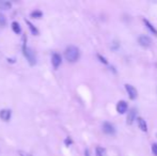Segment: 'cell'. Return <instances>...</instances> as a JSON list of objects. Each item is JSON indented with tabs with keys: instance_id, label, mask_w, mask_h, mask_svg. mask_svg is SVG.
<instances>
[{
	"instance_id": "6da1fadb",
	"label": "cell",
	"mask_w": 157,
	"mask_h": 156,
	"mask_svg": "<svg viewBox=\"0 0 157 156\" xmlns=\"http://www.w3.org/2000/svg\"><path fill=\"white\" fill-rule=\"evenodd\" d=\"M64 56H65V59L68 62H76L79 59L80 52H79V49L76 46H68L65 49Z\"/></svg>"
},
{
	"instance_id": "7a4b0ae2",
	"label": "cell",
	"mask_w": 157,
	"mask_h": 156,
	"mask_svg": "<svg viewBox=\"0 0 157 156\" xmlns=\"http://www.w3.org/2000/svg\"><path fill=\"white\" fill-rule=\"evenodd\" d=\"M24 55L27 58L28 62L30 63V65H34L36 63V58H35V54L34 51L31 49V48L27 47L26 45H24Z\"/></svg>"
},
{
	"instance_id": "3957f363",
	"label": "cell",
	"mask_w": 157,
	"mask_h": 156,
	"mask_svg": "<svg viewBox=\"0 0 157 156\" xmlns=\"http://www.w3.org/2000/svg\"><path fill=\"white\" fill-rule=\"evenodd\" d=\"M125 89H126V91H127V94H128V96H129L130 100H135V98L137 97V94H138V93H137V90L135 89L132 85H128V83H126Z\"/></svg>"
},
{
	"instance_id": "277c9868",
	"label": "cell",
	"mask_w": 157,
	"mask_h": 156,
	"mask_svg": "<svg viewBox=\"0 0 157 156\" xmlns=\"http://www.w3.org/2000/svg\"><path fill=\"white\" fill-rule=\"evenodd\" d=\"M138 42H139V44H140L141 46H143V47H149V46L151 45V43H152L151 39H150L149 36H139Z\"/></svg>"
},
{
	"instance_id": "5b68a950",
	"label": "cell",
	"mask_w": 157,
	"mask_h": 156,
	"mask_svg": "<svg viewBox=\"0 0 157 156\" xmlns=\"http://www.w3.org/2000/svg\"><path fill=\"white\" fill-rule=\"evenodd\" d=\"M127 103L125 102V101H120V102L118 103V105H117V110H118L119 113H121V115H123V113H125L126 111H127Z\"/></svg>"
},
{
	"instance_id": "8992f818",
	"label": "cell",
	"mask_w": 157,
	"mask_h": 156,
	"mask_svg": "<svg viewBox=\"0 0 157 156\" xmlns=\"http://www.w3.org/2000/svg\"><path fill=\"white\" fill-rule=\"evenodd\" d=\"M103 131H105L106 134H108V135H112V134L116 133V129H114V127L112 126V124H110L109 122H105L103 124Z\"/></svg>"
},
{
	"instance_id": "52a82bcc",
	"label": "cell",
	"mask_w": 157,
	"mask_h": 156,
	"mask_svg": "<svg viewBox=\"0 0 157 156\" xmlns=\"http://www.w3.org/2000/svg\"><path fill=\"white\" fill-rule=\"evenodd\" d=\"M61 61H62V59H61L60 55H59V54H54V55H52V65H54L55 69H58V67H60Z\"/></svg>"
},
{
	"instance_id": "ba28073f",
	"label": "cell",
	"mask_w": 157,
	"mask_h": 156,
	"mask_svg": "<svg viewBox=\"0 0 157 156\" xmlns=\"http://www.w3.org/2000/svg\"><path fill=\"white\" fill-rule=\"evenodd\" d=\"M11 116H12V112L9 109H3V110L0 111V118H1V120L6 121V122H8L10 120Z\"/></svg>"
},
{
	"instance_id": "9c48e42d",
	"label": "cell",
	"mask_w": 157,
	"mask_h": 156,
	"mask_svg": "<svg viewBox=\"0 0 157 156\" xmlns=\"http://www.w3.org/2000/svg\"><path fill=\"white\" fill-rule=\"evenodd\" d=\"M136 115H137V111L136 109H132V110L128 112V116H127V124H132L134 122L135 118H136Z\"/></svg>"
},
{
	"instance_id": "30bf717a",
	"label": "cell",
	"mask_w": 157,
	"mask_h": 156,
	"mask_svg": "<svg viewBox=\"0 0 157 156\" xmlns=\"http://www.w3.org/2000/svg\"><path fill=\"white\" fill-rule=\"evenodd\" d=\"M137 121H138L139 128H140L141 131H147V122L144 121V119L138 118V119H137Z\"/></svg>"
},
{
	"instance_id": "8fae6325",
	"label": "cell",
	"mask_w": 157,
	"mask_h": 156,
	"mask_svg": "<svg viewBox=\"0 0 157 156\" xmlns=\"http://www.w3.org/2000/svg\"><path fill=\"white\" fill-rule=\"evenodd\" d=\"M143 21H144V24H145V26H147V29H149L150 31L152 32V33H153V34H155V36H157V30L155 29V28H154V26L152 25V24L150 23L149 21H147V19H143Z\"/></svg>"
},
{
	"instance_id": "7c38bea8",
	"label": "cell",
	"mask_w": 157,
	"mask_h": 156,
	"mask_svg": "<svg viewBox=\"0 0 157 156\" xmlns=\"http://www.w3.org/2000/svg\"><path fill=\"white\" fill-rule=\"evenodd\" d=\"M11 2L4 1V0H0V10H8L11 8Z\"/></svg>"
},
{
	"instance_id": "4fadbf2b",
	"label": "cell",
	"mask_w": 157,
	"mask_h": 156,
	"mask_svg": "<svg viewBox=\"0 0 157 156\" xmlns=\"http://www.w3.org/2000/svg\"><path fill=\"white\" fill-rule=\"evenodd\" d=\"M12 29H13V31H14L15 33H19V32H21V27H19V24L16 23V21L12 23Z\"/></svg>"
},
{
	"instance_id": "5bb4252c",
	"label": "cell",
	"mask_w": 157,
	"mask_h": 156,
	"mask_svg": "<svg viewBox=\"0 0 157 156\" xmlns=\"http://www.w3.org/2000/svg\"><path fill=\"white\" fill-rule=\"evenodd\" d=\"M96 156H107L106 155V150L104 148H96Z\"/></svg>"
},
{
	"instance_id": "9a60e30c",
	"label": "cell",
	"mask_w": 157,
	"mask_h": 156,
	"mask_svg": "<svg viewBox=\"0 0 157 156\" xmlns=\"http://www.w3.org/2000/svg\"><path fill=\"white\" fill-rule=\"evenodd\" d=\"M26 23H27L28 25H29V28H30V30H31V32H32L33 34H37V33H39V31H37V29H36V28L34 27V26L32 25L31 23H30V21H26Z\"/></svg>"
},
{
	"instance_id": "2e32d148",
	"label": "cell",
	"mask_w": 157,
	"mask_h": 156,
	"mask_svg": "<svg viewBox=\"0 0 157 156\" xmlns=\"http://www.w3.org/2000/svg\"><path fill=\"white\" fill-rule=\"evenodd\" d=\"M6 25V16H4L3 14H1V13H0V26H1V27H4Z\"/></svg>"
},
{
	"instance_id": "e0dca14e",
	"label": "cell",
	"mask_w": 157,
	"mask_h": 156,
	"mask_svg": "<svg viewBox=\"0 0 157 156\" xmlns=\"http://www.w3.org/2000/svg\"><path fill=\"white\" fill-rule=\"evenodd\" d=\"M152 152H153L154 155L157 156V143L152 144Z\"/></svg>"
},
{
	"instance_id": "ac0fdd59",
	"label": "cell",
	"mask_w": 157,
	"mask_h": 156,
	"mask_svg": "<svg viewBox=\"0 0 157 156\" xmlns=\"http://www.w3.org/2000/svg\"><path fill=\"white\" fill-rule=\"evenodd\" d=\"M97 57H98V59H101V62H103V63H105V64H107V61H106V59L105 58H103V57H101V55H97Z\"/></svg>"
},
{
	"instance_id": "d6986e66",
	"label": "cell",
	"mask_w": 157,
	"mask_h": 156,
	"mask_svg": "<svg viewBox=\"0 0 157 156\" xmlns=\"http://www.w3.org/2000/svg\"><path fill=\"white\" fill-rule=\"evenodd\" d=\"M41 15H42L41 12H33L32 13V16H39V17H41Z\"/></svg>"
},
{
	"instance_id": "ffe728a7",
	"label": "cell",
	"mask_w": 157,
	"mask_h": 156,
	"mask_svg": "<svg viewBox=\"0 0 157 156\" xmlns=\"http://www.w3.org/2000/svg\"><path fill=\"white\" fill-rule=\"evenodd\" d=\"M19 154H21V156H32V155L28 154V153H25V152H23V151H19Z\"/></svg>"
},
{
	"instance_id": "44dd1931",
	"label": "cell",
	"mask_w": 157,
	"mask_h": 156,
	"mask_svg": "<svg viewBox=\"0 0 157 156\" xmlns=\"http://www.w3.org/2000/svg\"><path fill=\"white\" fill-rule=\"evenodd\" d=\"M85 154H86V156H90L89 150H86V151H85Z\"/></svg>"
}]
</instances>
